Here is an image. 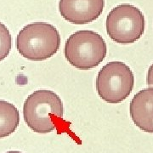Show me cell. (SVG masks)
Masks as SVG:
<instances>
[{
  "instance_id": "52a82bcc",
  "label": "cell",
  "mask_w": 153,
  "mask_h": 153,
  "mask_svg": "<svg viewBox=\"0 0 153 153\" xmlns=\"http://www.w3.org/2000/svg\"><path fill=\"white\" fill-rule=\"evenodd\" d=\"M134 123L146 133H153V88L140 90L134 96L129 105Z\"/></svg>"
},
{
  "instance_id": "9c48e42d",
  "label": "cell",
  "mask_w": 153,
  "mask_h": 153,
  "mask_svg": "<svg viewBox=\"0 0 153 153\" xmlns=\"http://www.w3.org/2000/svg\"><path fill=\"white\" fill-rule=\"evenodd\" d=\"M12 38L9 29L0 22V61L4 60L10 52Z\"/></svg>"
},
{
  "instance_id": "7a4b0ae2",
  "label": "cell",
  "mask_w": 153,
  "mask_h": 153,
  "mask_svg": "<svg viewBox=\"0 0 153 153\" xmlns=\"http://www.w3.org/2000/svg\"><path fill=\"white\" fill-rule=\"evenodd\" d=\"M61 38L55 26L46 22H34L25 26L16 37V49L30 60L41 61L55 55Z\"/></svg>"
},
{
  "instance_id": "277c9868",
  "label": "cell",
  "mask_w": 153,
  "mask_h": 153,
  "mask_svg": "<svg viewBox=\"0 0 153 153\" xmlns=\"http://www.w3.org/2000/svg\"><path fill=\"white\" fill-rule=\"evenodd\" d=\"M99 96L109 104H118L128 98L134 85V76L125 63L112 61L99 71L96 77Z\"/></svg>"
},
{
  "instance_id": "3957f363",
  "label": "cell",
  "mask_w": 153,
  "mask_h": 153,
  "mask_svg": "<svg viewBox=\"0 0 153 153\" xmlns=\"http://www.w3.org/2000/svg\"><path fill=\"white\" fill-rule=\"evenodd\" d=\"M107 46L104 38L90 30L72 33L66 40L64 54L71 66L79 70L98 66L105 58Z\"/></svg>"
},
{
  "instance_id": "30bf717a",
  "label": "cell",
  "mask_w": 153,
  "mask_h": 153,
  "mask_svg": "<svg viewBox=\"0 0 153 153\" xmlns=\"http://www.w3.org/2000/svg\"><path fill=\"white\" fill-rule=\"evenodd\" d=\"M146 82L149 86H153V63L152 66L149 67L146 77Z\"/></svg>"
},
{
  "instance_id": "5b68a950",
  "label": "cell",
  "mask_w": 153,
  "mask_h": 153,
  "mask_svg": "<svg viewBox=\"0 0 153 153\" xmlns=\"http://www.w3.org/2000/svg\"><path fill=\"white\" fill-rule=\"evenodd\" d=\"M145 17L135 6L123 4L112 9L106 17V33L114 42L121 44L135 43L145 32Z\"/></svg>"
},
{
  "instance_id": "6da1fadb",
  "label": "cell",
  "mask_w": 153,
  "mask_h": 153,
  "mask_svg": "<svg viewBox=\"0 0 153 153\" xmlns=\"http://www.w3.org/2000/svg\"><path fill=\"white\" fill-rule=\"evenodd\" d=\"M64 107L61 99L53 91L40 89L28 96L23 105V117L36 133L47 134L61 123Z\"/></svg>"
},
{
  "instance_id": "8fae6325",
  "label": "cell",
  "mask_w": 153,
  "mask_h": 153,
  "mask_svg": "<svg viewBox=\"0 0 153 153\" xmlns=\"http://www.w3.org/2000/svg\"><path fill=\"white\" fill-rule=\"evenodd\" d=\"M6 153H22L21 152H18V151H10V152H8Z\"/></svg>"
},
{
  "instance_id": "8992f818",
  "label": "cell",
  "mask_w": 153,
  "mask_h": 153,
  "mask_svg": "<svg viewBox=\"0 0 153 153\" xmlns=\"http://www.w3.org/2000/svg\"><path fill=\"white\" fill-rule=\"evenodd\" d=\"M105 0H60L59 11L66 21L75 25L94 22L102 14Z\"/></svg>"
},
{
  "instance_id": "ba28073f",
  "label": "cell",
  "mask_w": 153,
  "mask_h": 153,
  "mask_svg": "<svg viewBox=\"0 0 153 153\" xmlns=\"http://www.w3.org/2000/svg\"><path fill=\"white\" fill-rule=\"evenodd\" d=\"M20 124V113L16 107L5 100H0V139L10 135Z\"/></svg>"
}]
</instances>
